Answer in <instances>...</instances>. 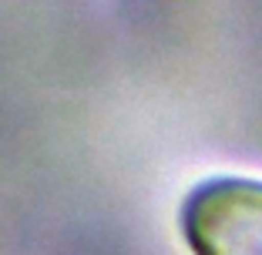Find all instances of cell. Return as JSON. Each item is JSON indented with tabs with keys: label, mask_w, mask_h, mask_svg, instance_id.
<instances>
[{
	"label": "cell",
	"mask_w": 262,
	"mask_h": 255,
	"mask_svg": "<svg viewBox=\"0 0 262 255\" xmlns=\"http://www.w3.org/2000/svg\"><path fill=\"white\" fill-rule=\"evenodd\" d=\"M178 228L192 255H262V178L199 181L182 201Z\"/></svg>",
	"instance_id": "1"
}]
</instances>
